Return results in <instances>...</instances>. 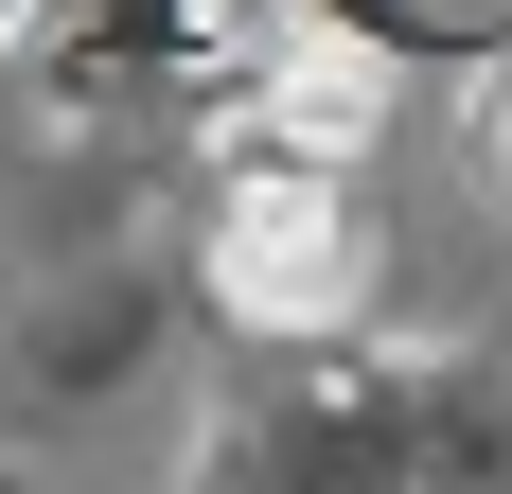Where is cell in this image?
<instances>
[{
    "label": "cell",
    "instance_id": "1",
    "mask_svg": "<svg viewBox=\"0 0 512 494\" xmlns=\"http://www.w3.org/2000/svg\"><path fill=\"white\" fill-rule=\"evenodd\" d=\"M371 265H389V247H371L354 177H283V159H230V177H212V230H195L212 318H248V336H354Z\"/></svg>",
    "mask_w": 512,
    "mask_h": 494
},
{
    "label": "cell",
    "instance_id": "2",
    "mask_svg": "<svg viewBox=\"0 0 512 494\" xmlns=\"http://www.w3.org/2000/svg\"><path fill=\"white\" fill-rule=\"evenodd\" d=\"M318 18L371 36L389 71H407V53H477V71H495V53H512V0H318Z\"/></svg>",
    "mask_w": 512,
    "mask_h": 494
},
{
    "label": "cell",
    "instance_id": "3",
    "mask_svg": "<svg viewBox=\"0 0 512 494\" xmlns=\"http://www.w3.org/2000/svg\"><path fill=\"white\" fill-rule=\"evenodd\" d=\"M477 159H495V195H512V53L477 71Z\"/></svg>",
    "mask_w": 512,
    "mask_h": 494
},
{
    "label": "cell",
    "instance_id": "4",
    "mask_svg": "<svg viewBox=\"0 0 512 494\" xmlns=\"http://www.w3.org/2000/svg\"><path fill=\"white\" fill-rule=\"evenodd\" d=\"M36 18H53V0H0V53H18V36H36Z\"/></svg>",
    "mask_w": 512,
    "mask_h": 494
}]
</instances>
